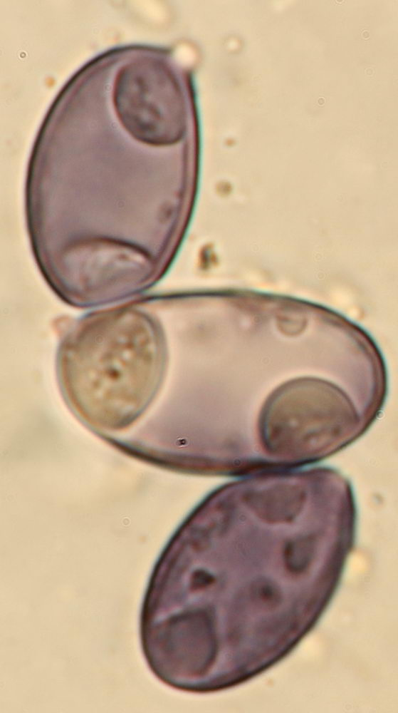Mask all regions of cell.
Instances as JSON below:
<instances>
[{
    "label": "cell",
    "mask_w": 398,
    "mask_h": 713,
    "mask_svg": "<svg viewBox=\"0 0 398 713\" xmlns=\"http://www.w3.org/2000/svg\"><path fill=\"white\" fill-rule=\"evenodd\" d=\"M162 371V339L157 322L133 309L88 346L79 371L83 402L101 421H117L154 401Z\"/></svg>",
    "instance_id": "1"
}]
</instances>
